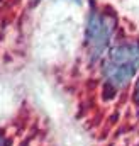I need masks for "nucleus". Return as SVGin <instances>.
<instances>
[{
	"instance_id": "nucleus-1",
	"label": "nucleus",
	"mask_w": 139,
	"mask_h": 146,
	"mask_svg": "<svg viewBox=\"0 0 139 146\" xmlns=\"http://www.w3.org/2000/svg\"><path fill=\"white\" fill-rule=\"evenodd\" d=\"M139 70V44L124 42L115 46L109 53L104 66V75L114 88L126 87Z\"/></svg>"
},
{
	"instance_id": "nucleus-2",
	"label": "nucleus",
	"mask_w": 139,
	"mask_h": 146,
	"mask_svg": "<svg viewBox=\"0 0 139 146\" xmlns=\"http://www.w3.org/2000/svg\"><path fill=\"white\" fill-rule=\"evenodd\" d=\"M115 27V19L107 15V14H99L93 12L88 19V26H87V42L90 48V54L92 60H97L102 53L105 51L110 36L114 33Z\"/></svg>"
},
{
	"instance_id": "nucleus-3",
	"label": "nucleus",
	"mask_w": 139,
	"mask_h": 146,
	"mask_svg": "<svg viewBox=\"0 0 139 146\" xmlns=\"http://www.w3.org/2000/svg\"><path fill=\"white\" fill-rule=\"evenodd\" d=\"M134 99H136V102L139 104V80H138V85H136V92H134Z\"/></svg>"
},
{
	"instance_id": "nucleus-4",
	"label": "nucleus",
	"mask_w": 139,
	"mask_h": 146,
	"mask_svg": "<svg viewBox=\"0 0 139 146\" xmlns=\"http://www.w3.org/2000/svg\"><path fill=\"white\" fill-rule=\"evenodd\" d=\"M0 146H5V139H3V136L0 134Z\"/></svg>"
},
{
	"instance_id": "nucleus-5",
	"label": "nucleus",
	"mask_w": 139,
	"mask_h": 146,
	"mask_svg": "<svg viewBox=\"0 0 139 146\" xmlns=\"http://www.w3.org/2000/svg\"><path fill=\"white\" fill-rule=\"evenodd\" d=\"M73 2H78V3H80V2H81V0H73Z\"/></svg>"
},
{
	"instance_id": "nucleus-6",
	"label": "nucleus",
	"mask_w": 139,
	"mask_h": 146,
	"mask_svg": "<svg viewBox=\"0 0 139 146\" xmlns=\"http://www.w3.org/2000/svg\"><path fill=\"white\" fill-rule=\"evenodd\" d=\"M36 2H39V0H34V3H36Z\"/></svg>"
}]
</instances>
